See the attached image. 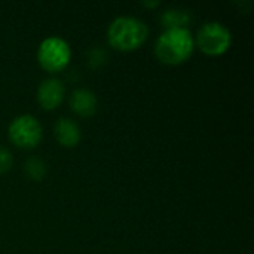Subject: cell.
Segmentation results:
<instances>
[{
  "mask_svg": "<svg viewBox=\"0 0 254 254\" xmlns=\"http://www.w3.org/2000/svg\"><path fill=\"white\" fill-rule=\"evenodd\" d=\"M70 110L79 118H91L97 112L98 100L97 95L86 88H77L70 94L68 98Z\"/></svg>",
  "mask_w": 254,
  "mask_h": 254,
  "instance_id": "cell-7",
  "label": "cell"
},
{
  "mask_svg": "<svg viewBox=\"0 0 254 254\" xmlns=\"http://www.w3.org/2000/svg\"><path fill=\"white\" fill-rule=\"evenodd\" d=\"M149 36L147 24L137 16H118L107 28L109 45L121 52H131L144 45Z\"/></svg>",
  "mask_w": 254,
  "mask_h": 254,
  "instance_id": "cell-2",
  "label": "cell"
},
{
  "mask_svg": "<svg viewBox=\"0 0 254 254\" xmlns=\"http://www.w3.org/2000/svg\"><path fill=\"white\" fill-rule=\"evenodd\" d=\"M195 45L202 54L208 57H219L229 51L232 45V33L225 24L210 21L199 27L195 37Z\"/></svg>",
  "mask_w": 254,
  "mask_h": 254,
  "instance_id": "cell-4",
  "label": "cell"
},
{
  "mask_svg": "<svg viewBox=\"0 0 254 254\" xmlns=\"http://www.w3.org/2000/svg\"><path fill=\"white\" fill-rule=\"evenodd\" d=\"M71 60V48L60 36L43 39L37 48V63L48 73H60L67 68Z\"/></svg>",
  "mask_w": 254,
  "mask_h": 254,
  "instance_id": "cell-3",
  "label": "cell"
},
{
  "mask_svg": "<svg viewBox=\"0 0 254 254\" xmlns=\"http://www.w3.org/2000/svg\"><path fill=\"white\" fill-rule=\"evenodd\" d=\"M7 137L13 146L30 150L40 144L43 138V128L36 116L19 115L10 121L7 127Z\"/></svg>",
  "mask_w": 254,
  "mask_h": 254,
  "instance_id": "cell-5",
  "label": "cell"
},
{
  "mask_svg": "<svg viewBox=\"0 0 254 254\" xmlns=\"http://www.w3.org/2000/svg\"><path fill=\"white\" fill-rule=\"evenodd\" d=\"M195 51V37L189 28L164 30L155 42L156 58L167 65L186 63Z\"/></svg>",
  "mask_w": 254,
  "mask_h": 254,
  "instance_id": "cell-1",
  "label": "cell"
},
{
  "mask_svg": "<svg viewBox=\"0 0 254 254\" xmlns=\"http://www.w3.org/2000/svg\"><path fill=\"white\" fill-rule=\"evenodd\" d=\"M54 137L63 147H76L80 143L82 131L76 121L70 118H60L54 124Z\"/></svg>",
  "mask_w": 254,
  "mask_h": 254,
  "instance_id": "cell-8",
  "label": "cell"
},
{
  "mask_svg": "<svg viewBox=\"0 0 254 254\" xmlns=\"http://www.w3.org/2000/svg\"><path fill=\"white\" fill-rule=\"evenodd\" d=\"M65 97V86L58 77H46L40 82L36 91V100L43 110H55L61 106Z\"/></svg>",
  "mask_w": 254,
  "mask_h": 254,
  "instance_id": "cell-6",
  "label": "cell"
},
{
  "mask_svg": "<svg viewBox=\"0 0 254 254\" xmlns=\"http://www.w3.org/2000/svg\"><path fill=\"white\" fill-rule=\"evenodd\" d=\"M106 63H107V52H106V49L95 46V48H92L88 52V65H89V68H92V70L101 68Z\"/></svg>",
  "mask_w": 254,
  "mask_h": 254,
  "instance_id": "cell-11",
  "label": "cell"
},
{
  "mask_svg": "<svg viewBox=\"0 0 254 254\" xmlns=\"http://www.w3.org/2000/svg\"><path fill=\"white\" fill-rule=\"evenodd\" d=\"M13 165V155L12 152L4 147V146H0V174H4L7 173Z\"/></svg>",
  "mask_w": 254,
  "mask_h": 254,
  "instance_id": "cell-12",
  "label": "cell"
},
{
  "mask_svg": "<svg viewBox=\"0 0 254 254\" xmlns=\"http://www.w3.org/2000/svg\"><path fill=\"white\" fill-rule=\"evenodd\" d=\"M141 4H143L144 7H156V6L161 4V1H158V0H156V1H143Z\"/></svg>",
  "mask_w": 254,
  "mask_h": 254,
  "instance_id": "cell-13",
  "label": "cell"
},
{
  "mask_svg": "<svg viewBox=\"0 0 254 254\" xmlns=\"http://www.w3.org/2000/svg\"><path fill=\"white\" fill-rule=\"evenodd\" d=\"M24 174L28 180L31 182H42L45 177H46V173H48V168H46V164L42 158L39 156H30L25 159L24 162Z\"/></svg>",
  "mask_w": 254,
  "mask_h": 254,
  "instance_id": "cell-10",
  "label": "cell"
},
{
  "mask_svg": "<svg viewBox=\"0 0 254 254\" xmlns=\"http://www.w3.org/2000/svg\"><path fill=\"white\" fill-rule=\"evenodd\" d=\"M193 21V13L189 9L183 7H171L162 12L161 22L165 30L170 28H189Z\"/></svg>",
  "mask_w": 254,
  "mask_h": 254,
  "instance_id": "cell-9",
  "label": "cell"
}]
</instances>
